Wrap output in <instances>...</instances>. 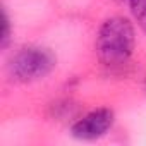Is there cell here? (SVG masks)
Instances as JSON below:
<instances>
[{
    "label": "cell",
    "mask_w": 146,
    "mask_h": 146,
    "mask_svg": "<svg viewBox=\"0 0 146 146\" xmlns=\"http://www.w3.org/2000/svg\"><path fill=\"white\" fill-rule=\"evenodd\" d=\"M136 46L134 24L124 16H112L103 21L96 35V55L105 67L125 65Z\"/></svg>",
    "instance_id": "1"
},
{
    "label": "cell",
    "mask_w": 146,
    "mask_h": 146,
    "mask_svg": "<svg viewBox=\"0 0 146 146\" xmlns=\"http://www.w3.org/2000/svg\"><path fill=\"white\" fill-rule=\"evenodd\" d=\"M57 58L46 46L28 45L12 53L9 60V72L19 83H35L45 79L55 69Z\"/></svg>",
    "instance_id": "2"
},
{
    "label": "cell",
    "mask_w": 146,
    "mask_h": 146,
    "mask_svg": "<svg viewBox=\"0 0 146 146\" xmlns=\"http://www.w3.org/2000/svg\"><path fill=\"white\" fill-rule=\"evenodd\" d=\"M115 122V115L110 108H96L79 117L70 127L72 137L79 141H95L103 137Z\"/></svg>",
    "instance_id": "3"
},
{
    "label": "cell",
    "mask_w": 146,
    "mask_h": 146,
    "mask_svg": "<svg viewBox=\"0 0 146 146\" xmlns=\"http://www.w3.org/2000/svg\"><path fill=\"white\" fill-rule=\"evenodd\" d=\"M125 2L129 5L134 23L141 28L143 33H146V0H125Z\"/></svg>",
    "instance_id": "4"
},
{
    "label": "cell",
    "mask_w": 146,
    "mask_h": 146,
    "mask_svg": "<svg viewBox=\"0 0 146 146\" xmlns=\"http://www.w3.org/2000/svg\"><path fill=\"white\" fill-rule=\"evenodd\" d=\"M11 17L7 14V11H4V16H2V36H0V46L2 48H7L11 45Z\"/></svg>",
    "instance_id": "5"
}]
</instances>
